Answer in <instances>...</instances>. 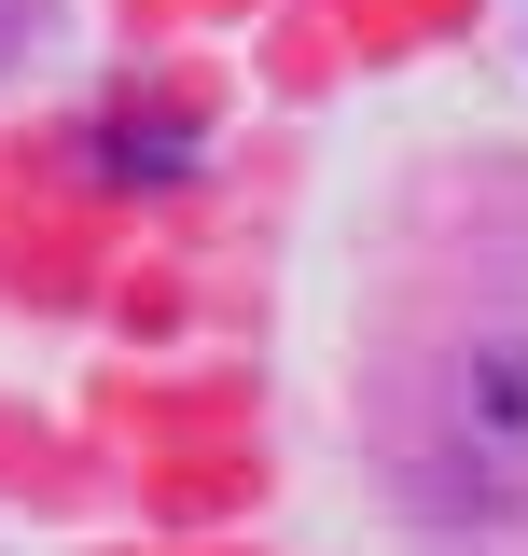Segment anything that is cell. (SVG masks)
<instances>
[{"mask_svg":"<svg viewBox=\"0 0 528 556\" xmlns=\"http://www.w3.org/2000/svg\"><path fill=\"white\" fill-rule=\"evenodd\" d=\"M14 28H28V0H0V42H14Z\"/></svg>","mask_w":528,"mask_h":556,"instance_id":"obj_1","label":"cell"}]
</instances>
